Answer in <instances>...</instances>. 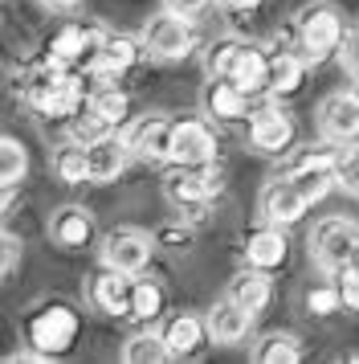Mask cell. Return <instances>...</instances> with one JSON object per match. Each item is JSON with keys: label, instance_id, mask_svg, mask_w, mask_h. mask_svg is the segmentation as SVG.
I'll list each match as a JSON object with an SVG mask.
<instances>
[{"label": "cell", "instance_id": "obj_1", "mask_svg": "<svg viewBox=\"0 0 359 364\" xmlns=\"http://www.w3.org/2000/svg\"><path fill=\"white\" fill-rule=\"evenodd\" d=\"M25 102L37 107L41 115H74V111H82L86 95H82V82L65 70V62L49 58L41 70L29 74V82H25Z\"/></svg>", "mask_w": 359, "mask_h": 364}, {"label": "cell", "instance_id": "obj_2", "mask_svg": "<svg viewBox=\"0 0 359 364\" xmlns=\"http://www.w3.org/2000/svg\"><path fill=\"white\" fill-rule=\"evenodd\" d=\"M209 74L253 95V90H265L270 53L261 50V46H253V41H221V46L209 50Z\"/></svg>", "mask_w": 359, "mask_h": 364}, {"label": "cell", "instance_id": "obj_3", "mask_svg": "<svg viewBox=\"0 0 359 364\" xmlns=\"http://www.w3.org/2000/svg\"><path fill=\"white\" fill-rule=\"evenodd\" d=\"M310 258L331 274H339L347 266H359V225L347 221V217L319 221L314 233H310Z\"/></svg>", "mask_w": 359, "mask_h": 364}, {"label": "cell", "instance_id": "obj_4", "mask_svg": "<svg viewBox=\"0 0 359 364\" xmlns=\"http://www.w3.org/2000/svg\"><path fill=\"white\" fill-rule=\"evenodd\" d=\"M294 29H298V46H302V53H306L310 62H323L331 53H339L343 37H347L335 4H306L298 13V25Z\"/></svg>", "mask_w": 359, "mask_h": 364}, {"label": "cell", "instance_id": "obj_5", "mask_svg": "<svg viewBox=\"0 0 359 364\" xmlns=\"http://www.w3.org/2000/svg\"><path fill=\"white\" fill-rule=\"evenodd\" d=\"M163 193H167V200L176 205L180 213L188 209L192 217H200V213H204V205L221 193V176L212 172V164H204V168L180 164L176 172H167V176H163Z\"/></svg>", "mask_w": 359, "mask_h": 364}, {"label": "cell", "instance_id": "obj_6", "mask_svg": "<svg viewBox=\"0 0 359 364\" xmlns=\"http://www.w3.org/2000/svg\"><path fill=\"white\" fill-rule=\"evenodd\" d=\"M196 46V29L188 17H180L172 9H163L160 17L147 21L143 29V50L151 58H163V62H176V58H188Z\"/></svg>", "mask_w": 359, "mask_h": 364}, {"label": "cell", "instance_id": "obj_7", "mask_svg": "<svg viewBox=\"0 0 359 364\" xmlns=\"http://www.w3.org/2000/svg\"><path fill=\"white\" fill-rule=\"evenodd\" d=\"M29 344L41 352V356H53V352H65V348L74 344V336H78V315L70 311L65 303H49L41 311L29 319Z\"/></svg>", "mask_w": 359, "mask_h": 364}, {"label": "cell", "instance_id": "obj_8", "mask_svg": "<svg viewBox=\"0 0 359 364\" xmlns=\"http://www.w3.org/2000/svg\"><path fill=\"white\" fill-rule=\"evenodd\" d=\"M151 250H155V237L123 225V230H111L102 237V262L111 270H123V274H139L151 262Z\"/></svg>", "mask_w": 359, "mask_h": 364}, {"label": "cell", "instance_id": "obj_9", "mask_svg": "<svg viewBox=\"0 0 359 364\" xmlns=\"http://www.w3.org/2000/svg\"><path fill=\"white\" fill-rule=\"evenodd\" d=\"M172 160L188 168H204L216 160V135L200 119H180L172 127Z\"/></svg>", "mask_w": 359, "mask_h": 364}, {"label": "cell", "instance_id": "obj_10", "mask_svg": "<svg viewBox=\"0 0 359 364\" xmlns=\"http://www.w3.org/2000/svg\"><path fill=\"white\" fill-rule=\"evenodd\" d=\"M319 132L331 144H355L359 139V95H326L319 107Z\"/></svg>", "mask_w": 359, "mask_h": 364}, {"label": "cell", "instance_id": "obj_11", "mask_svg": "<svg viewBox=\"0 0 359 364\" xmlns=\"http://www.w3.org/2000/svg\"><path fill=\"white\" fill-rule=\"evenodd\" d=\"M249 144L265 156H282L294 144V119L282 107H258L249 119Z\"/></svg>", "mask_w": 359, "mask_h": 364}, {"label": "cell", "instance_id": "obj_12", "mask_svg": "<svg viewBox=\"0 0 359 364\" xmlns=\"http://www.w3.org/2000/svg\"><path fill=\"white\" fill-rule=\"evenodd\" d=\"M306 209H310V200L302 197V188L290 176H274L261 188V217L270 225H294V221H302Z\"/></svg>", "mask_w": 359, "mask_h": 364}, {"label": "cell", "instance_id": "obj_13", "mask_svg": "<svg viewBox=\"0 0 359 364\" xmlns=\"http://www.w3.org/2000/svg\"><path fill=\"white\" fill-rule=\"evenodd\" d=\"M298 188H302V197L314 205V200H323L331 188H335V151H306V156H298L294 168L286 172Z\"/></svg>", "mask_w": 359, "mask_h": 364}, {"label": "cell", "instance_id": "obj_14", "mask_svg": "<svg viewBox=\"0 0 359 364\" xmlns=\"http://www.w3.org/2000/svg\"><path fill=\"white\" fill-rule=\"evenodd\" d=\"M172 127L176 123H167L160 115H147L139 123H131L123 139H127L131 156H139V160H172Z\"/></svg>", "mask_w": 359, "mask_h": 364}, {"label": "cell", "instance_id": "obj_15", "mask_svg": "<svg viewBox=\"0 0 359 364\" xmlns=\"http://www.w3.org/2000/svg\"><path fill=\"white\" fill-rule=\"evenodd\" d=\"M131 287H135V274H123V270L106 266L90 282V303L106 315H131Z\"/></svg>", "mask_w": 359, "mask_h": 364}, {"label": "cell", "instance_id": "obj_16", "mask_svg": "<svg viewBox=\"0 0 359 364\" xmlns=\"http://www.w3.org/2000/svg\"><path fill=\"white\" fill-rule=\"evenodd\" d=\"M90 184H111V181H118L123 176V168H127V156H131V148H127V139H118V135H102L98 144H90Z\"/></svg>", "mask_w": 359, "mask_h": 364}, {"label": "cell", "instance_id": "obj_17", "mask_svg": "<svg viewBox=\"0 0 359 364\" xmlns=\"http://www.w3.org/2000/svg\"><path fill=\"white\" fill-rule=\"evenodd\" d=\"M49 237L65 250H86L90 237H94V217L86 213L82 205H65V209H57L53 221H49Z\"/></svg>", "mask_w": 359, "mask_h": 364}, {"label": "cell", "instance_id": "obj_18", "mask_svg": "<svg viewBox=\"0 0 359 364\" xmlns=\"http://www.w3.org/2000/svg\"><path fill=\"white\" fill-rule=\"evenodd\" d=\"M209 336L216 340V344H241L245 336H249V323H253V311H245L241 303H233V299H225V303H216L209 311Z\"/></svg>", "mask_w": 359, "mask_h": 364}, {"label": "cell", "instance_id": "obj_19", "mask_svg": "<svg viewBox=\"0 0 359 364\" xmlns=\"http://www.w3.org/2000/svg\"><path fill=\"white\" fill-rule=\"evenodd\" d=\"M286 254H290V246H286V237H282V225H270V230L249 233V242H245V262L258 266V270H265V274L286 262Z\"/></svg>", "mask_w": 359, "mask_h": 364}, {"label": "cell", "instance_id": "obj_20", "mask_svg": "<svg viewBox=\"0 0 359 364\" xmlns=\"http://www.w3.org/2000/svg\"><path fill=\"white\" fill-rule=\"evenodd\" d=\"M204 111L212 119H241L249 115V90L225 82V78H212L204 90Z\"/></svg>", "mask_w": 359, "mask_h": 364}, {"label": "cell", "instance_id": "obj_21", "mask_svg": "<svg viewBox=\"0 0 359 364\" xmlns=\"http://www.w3.org/2000/svg\"><path fill=\"white\" fill-rule=\"evenodd\" d=\"M270 279H265V270H258V266H249L245 274H237V279L228 282V299L233 303H241L245 311H265V303H270Z\"/></svg>", "mask_w": 359, "mask_h": 364}, {"label": "cell", "instance_id": "obj_22", "mask_svg": "<svg viewBox=\"0 0 359 364\" xmlns=\"http://www.w3.org/2000/svg\"><path fill=\"white\" fill-rule=\"evenodd\" d=\"M298 82H302V58H298V53H290V50L270 53L265 90H270V95H290V90H298Z\"/></svg>", "mask_w": 359, "mask_h": 364}, {"label": "cell", "instance_id": "obj_23", "mask_svg": "<svg viewBox=\"0 0 359 364\" xmlns=\"http://www.w3.org/2000/svg\"><path fill=\"white\" fill-rule=\"evenodd\" d=\"M204 331H209L204 319H196V315H176V319H167L163 340H167V348H172V356H188V352L200 348Z\"/></svg>", "mask_w": 359, "mask_h": 364}, {"label": "cell", "instance_id": "obj_24", "mask_svg": "<svg viewBox=\"0 0 359 364\" xmlns=\"http://www.w3.org/2000/svg\"><path fill=\"white\" fill-rule=\"evenodd\" d=\"M53 172H57V181L65 184H86L90 181V151L86 144H65V148L53 151Z\"/></svg>", "mask_w": 359, "mask_h": 364}, {"label": "cell", "instance_id": "obj_25", "mask_svg": "<svg viewBox=\"0 0 359 364\" xmlns=\"http://www.w3.org/2000/svg\"><path fill=\"white\" fill-rule=\"evenodd\" d=\"M172 356V348L163 340V331H139V336H131L127 344H123V360L127 364H163Z\"/></svg>", "mask_w": 359, "mask_h": 364}, {"label": "cell", "instance_id": "obj_26", "mask_svg": "<svg viewBox=\"0 0 359 364\" xmlns=\"http://www.w3.org/2000/svg\"><path fill=\"white\" fill-rule=\"evenodd\" d=\"M253 360L258 364H294V360H302L298 336H290V331H270V336L253 348Z\"/></svg>", "mask_w": 359, "mask_h": 364}, {"label": "cell", "instance_id": "obj_27", "mask_svg": "<svg viewBox=\"0 0 359 364\" xmlns=\"http://www.w3.org/2000/svg\"><path fill=\"white\" fill-rule=\"evenodd\" d=\"M86 107L94 111L98 119H106L111 127H118V123H127V111H131V99L118 90V86H98L94 95L86 99Z\"/></svg>", "mask_w": 359, "mask_h": 364}, {"label": "cell", "instance_id": "obj_28", "mask_svg": "<svg viewBox=\"0 0 359 364\" xmlns=\"http://www.w3.org/2000/svg\"><path fill=\"white\" fill-rule=\"evenodd\" d=\"M160 311H163V291L151 279H135V287H131V315L151 323V319H160Z\"/></svg>", "mask_w": 359, "mask_h": 364}, {"label": "cell", "instance_id": "obj_29", "mask_svg": "<svg viewBox=\"0 0 359 364\" xmlns=\"http://www.w3.org/2000/svg\"><path fill=\"white\" fill-rule=\"evenodd\" d=\"M25 172H29L25 148L16 144L13 135H4V139H0V181H4V188H16V184L25 181Z\"/></svg>", "mask_w": 359, "mask_h": 364}, {"label": "cell", "instance_id": "obj_30", "mask_svg": "<svg viewBox=\"0 0 359 364\" xmlns=\"http://www.w3.org/2000/svg\"><path fill=\"white\" fill-rule=\"evenodd\" d=\"M111 132L114 127L106 123V119H98L90 107H82V111L70 115V139H74V144H86V148H90V144H98L102 135H111Z\"/></svg>", "mask_w": 359, "mask_h": 364}, {"label": "cell", "instance_id": "obj_31", "mask_svg": "<svg viewBox=\"0 0 359 364\" xmlns=\"http://www.w3.org/2000/svg\"><path fill=\"white\" fill-rule=\"evenodd\" d=\"M86 37L90 29H82V25H65L62 33L53 37V46H49V58H57V62H82L86 58Z\"/></svg>", "mask_w": 359, "mask_h": 364}, {"label": "cell", "instance_id": "obj_32", "mask_svg": "<svg viewBox=\"0 0 359 364\" xmlns=\"http://www.w3.org/2000/svg\"><path fill=\"white\" fill-rule=\"evenodd\" d=\"M335 181L347 193H359V148L343 144V151H335Z\"/></svg>", "mask_w": 359, "mask_h": 364}, {"label": "cell", "instance_id": "obj_33", "mask_svg": "<svg viewBox=\"0 0 359 364\" xmlns=\"http://www.w3.org/2000/svg\"><path fill=\"white\" fill-rule=\"evenodd\" d=\"M306 307L314 315H331V311H339L343 307V295H339V287H314L306 295Z\"/></svg>", "mask_w": 359, "mask_h": 364}, {"label": "cell", "instance_id": "obj_34", "mask_svg": "<svg viewBox=\"0 0 359 364\" xmlns=\"http://www.w3.org/2000/svg\"><path fill=\"white\" fill-rule=\"evenodd\" d=\"M339 295L347 311H359V266H347L339 270Z\"/></svg>", "mask_w": 359, "mask_h": 364}, {"label": "cell", "instance_id": "obj_35", "mask_svg": "<svg viewBox=\"0 0 359 364\" xmlns=\"http://www.w3.org/2000/svg\"><path fill=\"white\" fill-rule=\"evenodd\" d=\"M339 62H343V70H347V74H355V78H359V29H351V33L343 37Z\"/></svg>", "mask_w": 359, "mask_h": 364}, {"label": "cell", "instance_id": "obj_36", "mask_svg": "<svg viewBox=\"0 0 359 364\" xmlns=\"http://www.w3.org/2000/svg\"><path fill=\"white\" fill-rule=\"evenodd\" d=\"M209 4L212 0H163V9H172V13H180V17H188V21H196Z\"/></svg>", "mask_w": 359, "mask_h": 364}, {"label": "cell", "instance_id": "obj_37", "mask_svg": "<svg viewBox=\"0 0 359 364\" xmlns=\"http://www.w3.org/2000/svg\"><path fill=\"white\" fill-rule=\"evenodd\" d=\"M0 246H4V262H0V274H13V270H16V258H21V242H16L13 233H4V237H0Z\"/></svg>", "mask_w": 359, "mask_h": 364}, {"label": "cell", "instance_id": "obj_38", "mask_svg": "<svg viewBox=\"0 0 359 364\" xmlns=\"http://www.w3.org/2000/svg\"><path fill=\"white\" fill-rule=\"evenodd\" d=\"M188 237H192V233H188V230H176V225H167V230L155 233V242H176V246H188Z\"/></svg>", "mask_w": 359, "mask_h": 364}, {"label": "cell", "instance_id": "obj_39", "mask_svg": "<svg viewBox=\"0 0 359 364\" xmlns=\"http://www.w3.org/2000/svg\"><path fill=\"white\" fill-rule=\"evenodd\" d=\"M41 9H49V13H74L78 4H86V0H37Z\"/></svg>", "mask_w": 359, "mask_h": 364}, {"label": "cell", "instance_id": "obj_40", "mask_svg": "<svg viewBox=\"0 0 359 364\" xmlns=\"http://www.w3.org/2000/svg\"><path fill=\"white\" fill-rule=\"evenodd\" d=\"M221 4H228V9H253L258 0H221Z\"/></svg>", "mask_w": 359, "mask_h": 364}, {"label": "cell", "instance_id": "obj_41", "mask_svg": "<svg viewBox=\"0 0 359 364\" xmlns=\"http://www.w3.org/2000/svg\"><path fill=\"white\" fill-rule=\"evenodd\" d=\"M355 95H359V90H355Z\"/></svg>", "mask_w": 359, "mask_h": 364}]
</instances>
